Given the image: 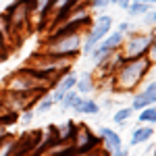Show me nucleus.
<instances>
[{
    "mask_svg": "<svg viewBox=\"0 0 156 156\" xmlns=\"http://www.w3.org/2000/svg\"><path fill=\"white\" fill-rule=\"evenodd\" d=\"M56 106V102H54V98H52V94H42L40 96V100L36 102V106H34V110H36L37 115H46V112H50L52 108Z\"/></svg>",
    "mask_w": 156,
    "mask_h": 156,
    "instance_id": "nucleus-14",
    "label": "nucleus"
},
{
    "mask_svg": "<svg viewBox=\"0 0 156 156\" xmlns=\"http://www.w3.org/2000/svg\"><path fill=\"white\" fill-rule=\"evenodd\" d=\"M112 156H129V152H127L125 148H121L119 152H115V154H112Z\"/></svg>",
    "mask_w": 156,
    "mask_h": 156,
    "instance_id": "nucleus-26",
    "label": "nucleus"
},
{
    "mask_svg": "<svg viewBox=\"0 0 156 156\" xmlns=\"http://www.w3.org/2000/svg\"><path fill=\"white\" fill-rule=\"evenodd\" d=\"M129 4H131V0H119V4H117V6L123 9V11H127V9H129Z\"/></svg>",
    "mask_w": 156,
    "mask_h": 156,
    "instance_id": "nucleus-24",
    "label": "nucleus"
},
{
    "mask_svg": "<svg viewBox=\"0 0 156 156\" xmlns=\"http://www.w3.org/2000/svg\"><path fill=\"white\" fill-rule=\"evenodd\" d=\"M123 42H125V34L119 31V29H112V31H110V34H108V36L98 44L96 48L87 54V58L98 67V65H100V62H104L112 52H117V50L123 46Z\"/></svg>",
    "mask_w": 156,
    "mask_h": 156,
    "instance_id": "nucleus-6",
    "label": "nucleus"
},
{
    "mask_svg": "<svg viewBox=\"0 0 156 156\" xmlns=\"http://www.w3.org/2000/svg\"><path fill=\"white\" fill-rule=\"evenodd\" d=\"M131 2H148V0H131Z\"/></svg>",
    "mask_w": 156,
    "mask_h": 156,
    "instance_id": "nucleus-29",
    "label": "nucleus"
},
{
    "mask_svg": "<svg viewBox=\"0 0 156 156\" xmlns=\"http://www.w3.org/2000/svg\"><path fill=\"white\" fill-rule=\"evenodd\" d=\"M148 21H150L152 25H156V9L152 12H148Z\"/></svg>",
    "mask_w": 156,
    "mask_h": 156,
    "instance_id": "nucleus-25",
    "label": "nucleus"
},
{
    "mask_svg": "<svg viewBox=\"0 0 156 156\" xmlns=\"http://www.w3.org/2000/svg\"><path fill=\"white\" fill-rule=\"evenodd\" d=\"M83 156H110L104 150V148H96V150H92V152H87V154H83Z\"/></svg>",
    "mask_w": 156,
    "mask_h": 156,
    "instance_id": "nucleus-22",
    "label": "nucleus"
},
{
    "mask_svg": "<svg viewBox=\"0 0 156 156\" xmlns=\"http://www.w3.org/2000/svg\"><path fill=\"white\" fill-rule=\"evenodd\" d=\"M150 69H152V62L146 56H142V58H125L119 69L112 73V85L119 92H133L146 79Z\"/></svg>",
    "mask_w": 156,
    "mask_h": 156,
    "instance_id": "nucleus-1",
    "label": "nucleus"
},
{
    "mask_svg": "<svg viewBox=\"0 0 156 156\" xmlns=\"http://www.w3.org/2000/svg\"><path fill=\"white\" fill-rule=\"evenodd\" d=\"M154 104H156V92H154V87H152V81H150V83L144 85V90H140V92L133 96L131 108L135 110V112H140L142 108L154 106Z\"/></svg>",
    "mask_w": 156,
    "mask_h": 156,
    "instance_id": "nucleus-9",
    "label": "nucleus"
},
{
    "mask_svg": "<svg viewBox=\"0 0 156 156\" xmlns=\"http://www.w3.org/2000/svg\"><path fill=\"white\" fill-rule=\"evenodd\" d=\"M4 12L12 25L15 36H19L29 27L31 19H34V0H15L11 6L4 9Z\"/></svg>",
    "mask_w": 156,
    "mask_h": 156,
    "instance_id": "nucleus-3",
    "label": "nucleus"
},
{
    "mask_svg": "<svg viewBox=\"0 0 156 156\" xmlns=\"http://www.w3.org/2000/svg\"><path fill=\"white\" fill-rule=\"evenodd\" d=\"M9 42H6V37H4V34H2V29H0V62L6 58V54H9Z\"/></svg>",
    "mask_w": 156,
    "mask_h": 156,
    "instance_id": "nucleus-19",
    "label": "nucleus"
},
{
    "mask_svg": "<svg viewBox=\"0 0 156 156\" xmlns=\"http://www.w3.org/2000/svg\"><path fill=\"white\" fill-rule=\"evenodd\" d=\"M150 46H152V34L150 31H135V34L125 36V42L119 50L123 58H142L148 54Z\"/></svg>",
    "mask_w": 156,
    "mask_h": 156,
    "instance_id": "nucleus-5",
    "label": "nucleus"
},
{
    "mask_svg": "<svg viewBox=\"0 0 156 156\" xmlns=\"http://www.w3.org/2000/svg\"><path fill=\"white\" fill-rule=\"evenodd\" d=\"M75 112L77 115H81V117H94L100 112V104H98L94 98H83L81 100V104L75 108Z\"/></svg>",
    "mask_w": 156,
    "mask_h": 156,
    "instance_id": "nucleus-12",
    "label": "nucleus"
},
{
    "mask_svg": "<svg viewBox=\"0 0 156 156\" xmlns=\"http://www.w3.org/2000/svg\"><path fill=\"white\" fill-rule=\"evenodd\" d=\"M100 146H102V142H100V137L96 133L92 131L90 127H85V125H79V133H77V140H75V152H77V156H83L87 152L100 148Z\"/></svg>",
    "mask_w": 156,
    "mask_h": 156,
    "instance_id": "nucleus-7",
    "label": "nucleus"
},
{
    "mask_svg": "<svg viewBox=\"0 0 156 156\" xmlns=\"http://www.w3.org/2000/svg\"><path fill=\"white\" fill-rule=\"evenodd\" d=\"M117 29H119V31H123V34L127 36V34H131V23H129V21H123Z\"/></svg>",
    "mask_w": 156,
    "mask_h": 156,
    "instance_id": "nucleus-23",
    "label": "nucleus"
},
{
    "mask_svg": "<svg viewBox=\"0 0 156 156\" xmlns=\"http://www.w3.org/2000/svg\"><path fill=\"white\" fill-rule=\"evenodd\" d=\"M133 112H135V110H133L131 106H123V108H119V110L112 115V123H115L117 127H123V125H127V123L133 119Z\"/></svg>",
    "mask_w": 156,
    "mask_h": 156,
    "instance_id": "nucleus-16",
    "label": "nucleus"
},
{
    "mask_svg": "<svg viewBox=\"0 0 156 156\" xmlns=\"http://www.w3.org/2000/svg\"><path fill=\"white\" fill-rule=\"evenodd\" d=\"M87 4H90V9H92V11H102V9L110 6V2H108V0H87Z\"/></svg>",
    "mask_w": 156,
    "mask_h": 156,
    "instance_id": "nucleus-20",
    "label": "nucleus"
},
{
    "mask_svg": "<svg viewBox=\"0 0 156 156\" xmlns=\"http://www.w3.org/2000/svg\"><path fill=\"white\" fill-rule=\"evenodd\" d=\"M146 58L150 60L152 65H156V40H152V46L148 50V54H146Z\"/></svg>",
    "mask_w": 156,
    "mask_h": 156,
    "instance_id": "nucleus-21",
    "label": "nucleus"
},
{
    "mask_svg": "<svg viewBox=\"0 0 156 156\" xmlns=\"http://www.w3.org/2000/svg\"><path fill=\"white\" fill-rule=\"evenodd\" d=\"M98 137H100V142L104 146V150H106L108 154L112 156L115 152H119L121 148H123V140H121V135L115 129H110V127H100L98 129Z\"/></svg>",
    "mask_w": 156,
    "mask_h": 156,
    "instance_id": "nucleus-8",
    "label": "nucleus"
},
{
    "mask_svg": "<svg viewBox=\"0 0 156 156\" xmlns=\"http://www.w3.org/2000/svg\"><path fill=\"white\" fill-rule=\"evenodd\" d=\"M137 123L140 125H156V106H146L137 112Z\"/></svg>",
    "mask_w": 156,
    "mask_h": 156,
    "instance_id": "nucleus-17",
    "label": "nucleus"
},
{
    "mask_svg": "<svg viewBox=\"0 0 156 156\" xmlns=\"http://www.w3.org/2000/svg\"><path fill=\"white\" fill-rule=\"evenodd\" d=\"M81 100H83V96L77 92V90H71V92H67V96L62 98V102H60L58 106L62 112H67V110H75V108L81 104Z\"/></svg>",
    "mask_w": 156,
    "mask_h": 156,
    "instance_id": "nucleus-13",
    "label": "nucleus"
},
{
    "mask_svg": "<svg viewBox=\"0 0 156 156\" xmlns=\"http://www.w3.org/2000/svg\"><path fill=\"white\" fill-rule=\"evenodd\" d=\"M96 79H94V75L92 73H81L79 77H77V85H75V90L81 94V96H90L92 92H94V87H96Z\"/></svg>",
    "mask_w": 156,
    "mask_h": 156,
    "instance_id": "nucleus-11",
    "label": "nucleus"
},
{
    "mask_svg": "<svg viewBox=\"0 0 156 156\" xmlns=\"http://www.w3.org/2000/svg\"><path fill=\"white\" fill-rule=\"evenodd\" d=\"M108 2H110V4H119V0H108Z\"/></svg>",
    "mask_w": 156,
    "mask_h": 156,
    "instance_id": "nucleus-28",
    "label": "nucleus"
},
{
    "mask_svg": "<svg viewBox=\"0 0 156 156\" xmlns=\"http://www.w3.org/2000/svg\"><path fill=\"white\" fill-rule=\"evenodd\" d=\"M81 44H83V31L69 34V36H60V37H46L42 52L52 54V56L75 58V56L81 52Z\"/></svg>",
    "mask_w": 156,
    "mask_h": 156,
    "instance_id": "nucleus-2",
    "label": "nucleus"
},
{
    "mask_svg": "<svg viewBox=\"0 0 156 156\" xmlns=\"http://www.w3.org/2000/svg\"><path fill=\"white\" fill-rule=\"evenodd\" d=\"M154 106H156V104H154Z\"/></svg>",
    "mask_w": 156,
    "mask_h": 156,
    "instance_id": "nucleus-32",
    "label": "nucleus"
},
{
    "mask_svg": "<svg viewBox=\"0 0 156 156\" xmlns=\"http://www.w3.org/2000/svg\"><path fill=\"white\" fill-rule=\"evenodd\" d=\"M150 34H152V40H156V25H154V29H152Z\"/></svg>",
    "mask_w": 156,
    "mask_h": 156,
    "instance_id": "nucleus-27",
    "label": "nucleus"
},
{
    "mask_svg": "<svg viewBox=\"0 0 156 156\" xmlns=\"http://www.w3.org/2000/svg\"><path fill=\"white\" fill-rule=\"evenodd\" d=\"M152 137H154V127H152V125H140L137 129H133L131 140H129V146H142V144H148Z\"/></svg>",
    "mask_w": 156,
    "mask_h": 156,
    "instance_id": "nucleus-10",
    "label": "nucleus"
},
{
    "mask_svg": "<svg viewBox=\"0 0 156 156\" xmlns=\"http://www.w3.org/2000/svg\"><path fill=\"white\" fill-rule=\"evenodd\" d=\"M150 12V4L148 2H131L129 9H127V15L131 19H137V17H146Z\"/></svg>",
    "mask_w": 156,
    "mask_h": 156,
    "instance_id": "nucleus-18",
    "label": "nucleus"
},
{
    "mask_svg": "<svg viewBox=\"0 0 156 156\" xmlns=\"http://www.w3.org/2000/svg\"><path fill=\"white\" fill-rule=\"evenodd\" d=\"M152 87H154V92H156V81H152Z\"/></svg>",
    "mask_w": 156,
    "mask_h": 156,
    "instance_id": "nucleus-30",
    "label": "nucleus"
},
{
    "mask_svg": "<svg viewBox=\"0 0 156 156\" xmlns=\"http://www.w3.org/2000/svg\"><path fill=\"white\" fill-rule=\"evenodd\" d=\"M60 131H62V140H65V144H75L77 133H79V123H75V121H67L65 127H60Z\"/></svg>",
    "mask_w": 156,
    "mask_h": 156,
    "instance_id": "nucleus-15",
    "label": "nucleus"
},
{
    "mask_svg": "<svg viewBox=\"0 0 156 156\" xmlns=\"http://www.w3.org/2000/svg\"><path fill=\"white\" fill-rule=\"evenodd\" d=\"M154 2H156V0H148V4H154Z\"/></svg>",
    "mask_w": 156,
    "mask_h": 156,
    "instance_id": "nucleus-31",
    "label": "nucleus"
},
{
    "mask_svg": "<svg viewBox=\"0 0 156 156\" xmlns=\"http://www.w3.org/2000/svg\"><path fill=\"white\" fill-rule=\"evenodd\" d=\"M112 25H115V19L110 15H100V17L94 19V25L87 31V36H83V44H81V52H83L85 56L112 31Z\"/></svg>",
    "mask_w": 156,
    "mask_h": 156,
    "instance_id": "nucleus-4",
    "label": "nucleus"
}]
</instances>
